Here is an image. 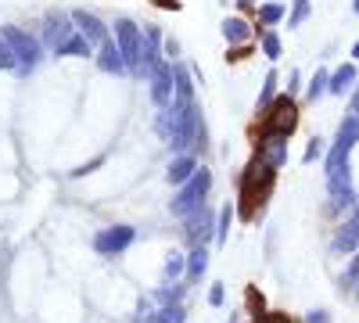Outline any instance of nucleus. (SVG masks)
Wrapping results in <instances>:
<instances>
[{
    "mask_svg": "<svg viewBox=\"0 0 359 323\" xmlns=\"http://www.w3.org/2000/svg\"><path fill=\"white\" fill-rule=\"evenodd\" d=\"M262 323H287V316H280V312H273V316H266Z\"/></svg>",
    "mask_w": 359,
    "mask_h": 323,
    "instance_id": "nucleus-38",
    "label": "nucleus"
},
{
    "mask_svg": "<svg viewBox=\"0 0 359 323\" xmlns=\"http://www.w3.org/2000/svg\"><path fill=\"white\" fill-rule=\"evenodd\" d=\"M306 15H309V0H294V11L287 18V29H298V25L306 22Z\"/></svg>",
    "mask_w": 359,
    "mask_h": 323,
    "instance_id": "nucleus-25",
    "label": "nucleus"
},
{
    "mask_svg": "<svg viewBox=\"0 0 359 323\" xmlns=\"http://www.w3.org/2000/svg\"><path fill=\"white\" fill-rule=\"evenodd\" d=\"M115 40H118V50H123L126 69H137V65H140V43H144L140 29H137L130 18H118V22H115Z\"/></svg>",
    "mask_w": 359,
    "mask_h": 323,
    "instance_id": "nucleus-7",
    "label": "nucleus"
},
{
    "mask_svg": "<svg viewBox=\"0 0 359 323\" xmlns=\"http://www.w3.org/2000/svg\"><path fill=\"white\" fill-rule=\"evenodd\" d=\"M205 270H208V252H205V248H194V252L187 255V277H191V280H201Z\"/></svg>",
    "mask_w": 359,
    "mask_h": 323,
    "instance_id": "nucleus-21",
    "label": "nucleus"
},
{
    "mask_svg": "<svg viewBox=\"0 0 359 323\" xmlns=\"http://www.w3.org/2000/svg\"><path fill=\"white\" fill-rule=\"evenodd\" d=\"M355 15H359V0H355Z\"/></svg>",
    "mask_w": 359,
    "mask_h": 323,
    "instance_id": "nucleus-42",
    "label": "nucleus"
},
{
    "mask_svg": "<svg viewBox=\"0 0 359 323\" xmlns=\"http://www.w3.org/2000/svg\"><path fill=\"white\" fill-rule=\"evenodd\" d=\"M223 298H226L223 295V284H216L212 291H208V302H212V305H223Z\"/></svg>",
    "mask_w": 359,
    "mask_h": 323,
    "instance_id": "nucleus-34",
    "label": "nucleus"
},
{
    "mask_svg": "<svg viewBox=\"0 0 359 323\" xmlns=\"http://www.w3.org/2000/svg\"><path fill=\"white\" fill-rule=\"evenodd\" d=\"M180 270H184V259H180V255L172 252V255H169V262H165V277H176Z\"/></svg>",
    "mask_w": 359,
    "mask_h": 323,
    "instance_id": "nucleus-33",
    "label": "nucleus"
},
{
    "mask_svg": "<svg viewBox=\"0 0 359 323\" xmlns=\"http://www.w3.org/2000/svg\"><path fill=\"white\" fill-rule=\"evenodd\" d=\"M208 187H212V172L201 165V169L191 176V180L180 187V194L172 198V216H191V212H198L201 205H205Z\"/></svg>",
    "mask_w": 359,
    "mask_h": 323,
    "instance_id": "nucleus-2",
    "label": "nucleus"
},
{
    "mask_svg": "<svg viewBox=\"0 0 359 323\" xmlns=\"http://www.w3.org/2000/svg\"><path fill=\"white\" fill-rule=\"evenodd\" d=\"M57 54H90V40H86L83 33H79V36H69Z\"/></svg>",
    "mask_w": 359,
    "mask_h": 323,
    "instance_id": "nucleus-24",
    "label": "nucleus"
},
{
    "mask_svg": "<svg viewBox=\"0 0 359 323\" xmlns=\"http://www.w3.org/2000/svg\"><path fill=\"white\" fill-rule=\"evenodd\" d=\"M262 54H266V57H280V40H277V33H266V36H262Z\"/></svg>",
    "mask_w": 359,
    "mask_h": 323,
    "instance_id": "nucleus-30",
    "label": "nucleus"
},
{
    "mask_svg": "<svg viewBox=\"0 0 359 323\" xmlns=\"http://www.w3.org/2000/svg\"><path fill=\"white\" fill-rule=\"evenodd\" d=\"M172 123H169V144L176 151H184L191 148V140L194 133H201V123H198V104H187V108H176L172 104Z\"/></svg>",
    "mask_w": 359,
    "mask_h": 323,
    "instance_id": "nucleus-4",
    "label": "nucleus"
},
{
    "mask_svg": "<svg viewBox=\"0 0 359 323\" xmlns=\"http://www.w3.org/2000/svg\"><path fill=\"white\" fill-rule=\"evenodd\" d=\"M306 323H327V312H309V319Z\"/></svg>",
    "mask_w": 359,
    "mask_h": 323,
    "instance_id": "nucleus-37",
    "label": "nucleus"
},
{
    "mask_svg": "<svg viewBox=\"0 0 359 323\" xmlns=\"http://www.w3.org/2000/svg\"><path fill=\"white\" fill-rule=\"evenodd\" d=\"M352 111H355V119H359V94L352 97Z\"/></svg>",
    "mask_w": 359,
    "mask_h": 323,
    "instance_id": "nucleus-39",
    "label": "nucleus"
},
{
    "mask_svg": "<svg viewBox=\"0 0 359 323\" xmlns=\"http://www.w3.org/2000/svg\"><path fill=\"white\" fill-rule=\"evenodd\" d=\"M323 155V140H309V148H306V155H302V162H316Z\"/></svg>",
    "mask_w": 359,
    "mask_h": 323,
    "instance_id": "nucleus-32",
    "label": "nucleus"
},
{
    "mask_svg": "<svg viewBox=\"0 0 359 323\" xmlns=\"http://www.w3.org/2000/svg\"><path fill=\"white\" fill-rule=\"evenodd\" d=\"M355 140H359V119H345L341 130H338V140H334L331 155H327V176H331V180L348 176V155H352Z\"/></svg>",
    "mask_w": 359,
    "mask_h": 323,
    "instance_id": "nucleus-3",
    "label": "nucleus"
},
{
    "mask_svg": "<svg viewBox=\"0 0 359 323\" xmlns=\"http://www.w3.org/2000/svg\"><path fill=\"white\" fill-rule=\"evenodd\" d=\"M155 4L165 8V11H176V8H180V0H155Z\"/></svg>",
    "mask_w": 359,
    "mask_h": 323,
    "instance_id": "nucleus-35",
    "label": "nucleus"
},
{
    "mask_svg": "<svg viewBox=\"0 0 359 323\" xmlns=\"http://www.w3.org/2000/svg\"><path fill=\"white\" fill-rule=\"evenodd\" d=\"M266 133H280V137H291L294 126H298V108L291 97H277L273 104L266 108Z\"/></svg>",
    "mask_w": 359,
    "mask_h": 323,
    "instance_id": "nucleus-5",
    "label": "nucleus"
},
{
    "mask_svg": "<svg viewBox=\"0 0 359 323\" xmlns=\"http://www.w3.org/2000/svg\"><path fill=\"white\" fill-rule=\"evenodd\" d=\"M273 90H277V76L269 72V76H266V86H262V94H259V104H262V108L273 104Z\"/></svg>",
    "mask_w": 359,
    "mask_h": 323,
    "instance_id": "nucleus-28",
    "label": "nucleus"
},
{
    "mask_svg": "<svg viewBox=\"0 0 359 323\" xmlns=\"http://www.w3.org/2000/svg\"><path fill=\"white\" fill-rule=\"evenodd\" d=\"M208 230H212V219H208V209L201 205L198 212L187 216V233H191L194 241H205V238H208Z\"/></svg>",
    "mask_w": 359,
    "mask_h": 323,
    "instance_id": "nucleus-16",
    "label": "nucleus"
},
{
    "mask_svg": "<svg viewBox=\"0 0 359 323\" xmlns=\"http://www.w3.org/2000/svg\"><path fill=\"white\" fill-rule=\"evenodd\" d=\"M140 62H144V69H147V72H155V65H162V57H158V29H155V25H147V29H144Z\"/></svg>",
    "mask_w": 359,
    "mask_h": 323,
    "instance_id": "nucleus-13",
    "label": "nucleus"
},
{
    "mask_svg": "<svg viewBox=\"0 0 359 323\" xmlns=\"http://www.w3.org/2000/svg\"><path fill=\"white\" fill-rule=\"evenodd\" d=\"M352 57H359V43H355V47H352Z\"/></svg>",
    "mask_w": 359,
    "mask_h": 323,
    "instance_id": "nucleus-40",
    "label": "nucleus"
},
{
    "mask_svg": "<svg viewBox=\"0 0 359 323\" xmlns=\"http://www.w3.org/2000/svg\"><path fill=\"white\" fill-rule=\"evenodd\" d=\"M327 90H331V76H327L323 69H316V76H313V83H309V101L323 97Z\"/></svg>",
    "mask_w": 359,
    "mask_h": 323,
    "instance_id": "nucleus-23",
    "label": "nucleus"
},
{
    "mask_svg": "<svg viewBox=\"0 0 359 323\" xmlns=\"http://www.w3.org/2000/svg\"><path fill=\"white\" fill-rule=\"evenodd\" d=\"M194 172H198L194 158H187V155H184V158H176V162L169 165V172H165V176H169V184H176V187H184V184L191 180V176H194Z\"/></svg>",
    "mask_w": 359,
    "mask_h": 323,
    "instance_id": "nucleus-15",
    "label": "nucleus"
},
{
    "mask_svg": "<svg viewBox=\"0 0 359 323\" xmlns=\"http://www.w3.org/2000/svg\"><path fill=\"white\" fill-rule=\"evenodd\" d=\"M176 108H187V104H194V86H191V76H187V69H176V101H172Z\"/></svg>",
    "mask_w": 359,
    "mask_h": 323,
    "instance_id": "nucleus-18",
    "label": "nucleus"
},
{
    "mask_svg": "<svg viewBox=\"0 0 359 323\" xmlns=\"http://www.w3.org/2000/svg\"><path fill=\"white\" fill-rule=\"evenodd\" d=\"M237 4H255V0H237Z\"/></svg>",
    "mask_w": 359,
    "mask_h": 323,
    "instance_id": "nucleus-41",
    "label": "nucleus"
},
{
    "mask_svg": "<svg viewBox=\"0 0 359 323\" xmlns=\"http://www.w3.org/2000/svg\"><path fill=\"white\" fill-rule=\"evenodd\" d=\"M273 176H277V169H269L266 162H252L248 169H245V180H241V201H245V216H252L255 212V201H262L266 194H269V187H273Z\"/></svg>",
    "mask_w": 359,
    "mask_h": 323,
    "instance_id": "nucleus-1",
    "label": "nucleus"
},
{
    "mask_svg": "<svg viewBox=\"0 0 359 323\" xmlns=\"http://www.w3.org/2000/svg\"><path fill=\"white\" fill-rule=\"evenodd\" d=\"M223 36H226L230 43H245V40L252 36V25H248L245 18H226V22H223Z\"/></svg>",
    "mask_w": 359,
    "mask_h": 323,
    "instance_id": "nucleus-19",
    "label": "nucleus"
},
{
    "mask_svg": "<svg viewBox=\"0 0 359 323\" xmlns=\"http://www.w3.org/2000/svg\"><path fill=\"white\" fill-rule=\"evenodd\" d=\"M359 245V205H355V212H352V219L341 226V233H338V241H334V248L338 252H352Z\"/></svg>",
    "mask_w": 359,
    "mask_h": 323,
    "instance_id": "nucleus-14",
    "label": "nucleus"
},
{
    "mask_svg": "<svg viewBox=\"0 0 359 323\" xmlns=\"http://www.w3.org/2000/svg\"><path fill=\"white\" fill-rule=\"evenodd\" d=\"M352 83H355V65H341V69L331 76V94H345Z\"/></svg>",
    "mask_w": 359,
    "mask_h": 323,
    "instance_id": "nucleus-22",
    "label": "nucleus"
},
{
    "mask_svg": "<svg viewBox=\"0 0 359 323\" xmlns=\"http://www.w3.org/2000/svg\"><path fill=\"white\" fill-rule=\"evenodd\" d=\"M284 158H287V137L266 133L262 144H259V162H266L269 169H277V165H284Z\"/></svg>",
    "mask_w": 359,
    "mask_h": 323,
    "instance_id": "nucleus-10",
    "label": "nucleus"
},
{
    "mask_svg": "<svg viewBox=\"0 0 359 323\" xmlns=\"http://www.w3.org/2000/svg\"><path fill=\"white\" fill-rule=\"evenodd\" d=\"M130 245H133V226H111V230H101L94 238V248L101 255H115V252H123Z\"/></svg>",
    "mask_w": 359,
    "mask_h": 323,
    "instance_id": "nucleus-8",
    "label": "nucleus"
},
{
    "mask_svg": "<svg viewBox=\"0 0 359 323\" xmlns=\"http://www.w3.org/2000/svg\"><path fill=\"white\" fill-rule=\"evenodd\" d=\"M101 69H104V72H123V69H126L123 50H118V43H115V40H108V43L101 47Z\"/></svg>",
    "mask_w": 359,
    "mask_h": 323,
    "instance_id": "nucleus-17",
    "label": "nucleus"
},
{
    "mask_svg": "<svg viewBox=\"0 0 359 323\" xmlns=\"http://www.w3.org/2000/svg\"><path fill=\"white\" fill-rule=\"evenodd\" d=\"M155 323H184V309H180V305H165V309L155 316Z\"/></svg>",
    "mask_w": 359,
    "mask_h": 323,
    "instance_id": "nucleus-27",
    "label": "nucleus"
},
{
    "mask_svg": "<svg viewBox=\"0 0 359 323\" xmlns=\"http://www.w3.org/2000/svg\"><path fill=\"white\" fill-rule=\"evenodd\" d=\"M172 90H176V69H169L165 62L155 65V72H151V97H155V104H169Z\"/></svg>",
    "mask_w": 359,
    "mask_h": 323,
    "instance_id": "nucleus-9",
    "label": "nucleus"
},
{
    "mask_svg": "<svg viewBox=\"0 0 359 323\" xmlns=\"http://www.w3.org/2000/svg\"><path fill=\"white\" fill-rule=\"evenodd\" d=\"M345 280H359V259H352V266H348V277Z\"/></svg>",
    "mask_w": 359,
    "mask_h": 323,
    "instance_id": "nucleus-36",
    "label": "nucleus"
},
{
    "mask_svg": "<svg viewBox=\"0 0 359 323\" xmlns=\"http://www.w3.org/2000/svg\"><path fill=\"white\" fill-rule=\"evenodd\" d=\"M0 36L8 40V47L15 50V57H18V65L22 69H33L36 65V57H40V43L29 36V33H22L18 25H4L0 29Z\"/></svg>",
    "mask_w": 359,
    "mask_h": 323,
    "instance_id": "nucleus-6",
    "label": "nucleus"
},
{
    "mask_svg": "<svg viewBox=\"0 0 359 323\" xmlns=\"http://www.w3.org/2000/svg\"><path fill=\"white\" fill-rule=\"evenodd\" d=\"M230 223H233V209L226 205V209L219 212V230H216V241H219V245L226 241V233H230Z\"/></svg>",
    "mask_w": 359,
    "mask_h": 323,
    "instance_id": "nucleus-26",
    "label": "nucleus"
},
{
    "mask_svg": "<svg viewBox=\"0 0 359 323\" xmlns=\"http://www.w3.org/2000/svg\"><path fill=\"white\" fill-rule=\"evenodd\" d=\"M72 22L79 25V33H83L90 43H101V47L108 43V29L101 25V18H97V15H90V11H76V15H72Z\"/></svg>",
    "mask_w": 359,
    "mask_h": 323,
    "instance_id": "nucleus-11",
    "label": "nucleus"
},
{
    "mask_svg": "<svg viewBox=\"0 0 359 323\" xmlns=\"http://www.w3.org/2000/svg\"><path fill=\"white\" fill-rule=\"evenodd\" d=\"M280 15H284V8H280V4H266V8L259 11V18H262L266 25H273V22H280Z\"/></svg>",
    "mask_w": 359,
    "mask_h": 323,
    "instance_id": "nucleus-31",
    "label": "nucleus"
},
{
    "mask_svg": "<svg viewBox=\"0 0 359 323\" xmlns=\"http://www.w3.org/2000/svg\"><path fill=\"white\" fill-rule=\"evenodd\" d=\"M18 65V57H15V50L8 47V40L0 36V69H15Z\"/></svg>",
    "mask_w": 359,
    "mask_h": 323,
    "instance_id": "nucleus-29",
    "label": "nucleus"
},
{
    "mask_svg": "<svg viewBox=\"0 0 359 323\" xmlns=\"http://www.w3.org/2000/svg\"><path fill=\"white\" fill-rule=\"evenodd\" d=\"M331 198H334V209H348V205H355V194L348 187V176H341V180H331Z\"/></svg>",
    "mask_w": 359,
    "mask_h": 323,
    "instance_id": "nucleus-20",
    "label": "nucleus"
},
{
    "mask_svg": "<svg viewBox=\"0 0 359 323\" xmlns=\"http://www.w3.org/2000/svg\"><path fill=\"white\" fill-rule=\"evenodd\" d=\"M69 33H72L69 18H65L62 11H50V15H47V29H43V40H47L54 50H62V43L69 40Z\"/></svg>",
    "mask_w": 359,
    "mask_h": 323,
    "instance_id": "nucleus-12",
    "label": "nucleus"
}]
</instances>
